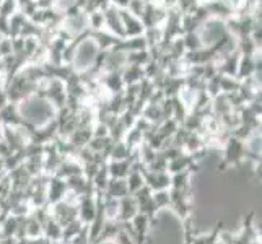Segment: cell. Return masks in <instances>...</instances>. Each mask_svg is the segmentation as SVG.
Here are the masks:
<instances>
[{
	"instance_id": "cell-1",
	"label": "cell",
	"mask_w": 262,
	"mask_h": 244,
	"mask_svg": "<svg viewBox=\"0 0 262 244\" xmlns=\"http://www.w3.org/2000/svg\"><path fill=\"white\" fill-rule=\"evenodd\" d=\"M96 57V46L95 42L92 41H86L83 42L82 46L78 48V52H77V62H78V67L80 69H85L88 67L90 64L93 62V59Z\"/></svg>"
}]
</instances>
